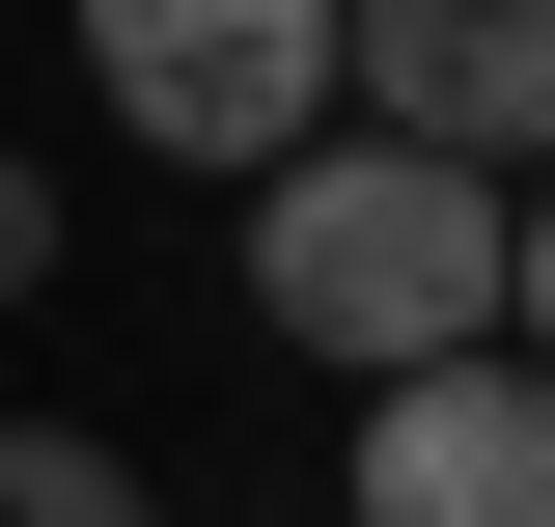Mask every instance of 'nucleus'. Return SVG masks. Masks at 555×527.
Segmentation results:
<instances>
[{
  "label": "nucleus",
  "instance_id": "obj_1",
  "mask_svg": "<svg viewBox=\"0 0 555 527\" xmlns=\"http://www.w3.org/2000/svg\"><path fill=\"white\" fill-rule=\"evenodd\" d=\"M500 222L528 195H473V167H416V139H306L250 195V306H278V361H334V389H416V361H500Z\"/></svg>",
  "mask_w": 555,
  "mask_h": 527
},
{
  "label": "nucleus",
  "instance_id": "obj_2",
  "mask_svg": "<svg viewBox=\"0 0 555 527\" xmlns=\"http://www.w3.org/2000/svg\"><path fill=\"white\" fill-rule=\"evenodd\" d=\"M83 83H112L139 167L278 195V167L334 139V0H83Z\"/></svg>",
  "mask_w": 555,
  "mask_h": 527
},
{
  "label": "nucleus",
  "instance_id": "obj_3",
  "mask_svg": "<svg viewBox=\"0 0 555 527\" xmlns=\"http://www.w3.org/2000/svg\"><path fill=\"white\" fill-rule=\"evenodd\" d=\"M334 112L473 167V195H528L555 167V0H334Z\"/></svg>",
  "mask_w": 555,
  "mask_h": 527
},
{
  "label": "nucleus",
  "instance_id": "obj_4",
  "mask_svg": "<svg viewBox=\"0 0 555 527\" xmlns=\"http://www.w3.org/2000/svg\"><path fill=\"white\" fill-rule=\"evenodd\" d=\"M361 527H555V361H416V389H361Z\"/></svg>",
  "mask_w": 555,
  "mask_h": 527
},
{
  "label": "nucleus",
  "instance_id": "obj_5",
  "mask_svg": "<svg viewBox=\"0 0 555 527\" xmlns=\"http://www.w3.org/2000/svg\"><path fill=\"white\" fill-rule=\"evenodd\" d=\"M0 527H167V472L83 445V416H0Z\"/></svg>",
  "mask_w": 555,
  "mask_h": 527
},
{
  "label": "nucleus",
  "instance_id": "obj_6",
  "mask_svg": "<svg viewBox=\"0 0 555 527\" xmlns=\"http://www.w3.org/2000/svg\"><path fill=\"white\" fill-rule=\"evenodd\" d=\"M500 361H555V167H528V222H500Z\"/></svg>",
  "mask_w": 555,
  "mask_h": 527
},
{
  "label": "nucleus",
  "instance_id": "obj_7",
  "mask_svg": "<svg viewBox=\"0 0 555 527\" xmlns=\"http://www.w3.org/2000/svg\"><path fill=\"white\" fill-rule=\"evenodd\" d=\"M0 306H56V167H0Z\"/></svg>",
  "mask_w": 555,
  "mask_h": 527
}]
</instances>
